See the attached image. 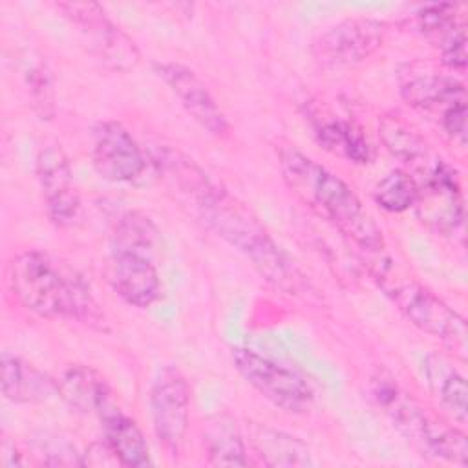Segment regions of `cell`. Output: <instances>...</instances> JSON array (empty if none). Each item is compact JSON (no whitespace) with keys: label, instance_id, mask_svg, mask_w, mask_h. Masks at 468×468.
Listing matches in <instances>:
<instances>
[{"label":"cell","instance_id":"6da1fadb","mask_svg":"<svg viewBox=\"0 0 468 468\" xmlns=\"http://www.w3.org/2000/svg\"><path fill=\"white\" fill-rule=\"evenodd\" d=\"M177 201L230 247L241 252L267 283L289 294L311 291L305 276L271 238L260 219L245 203L212 183L208 176H205V179L201 177L199 183L194 185L190 192L179 196Z\"/></svg>","mask_w":468,"mask_h":468},{"label":"cell","instance_id":"7a4b0ae2","mask_svg":"<svg viewBox=\"0 0 468 468\" xmlns=\"http://www.w3.org/2000/svg\"><path fill=\"white\" fill-rule=\"evenodd\" d=\"M278 163L287 186L305 205L333 223L358 250L384 256L380 227L344 179L292 146L280 150Z\"/></svg>","mask_w":468,"mask_h":468},{"label":"cell","instance_id":"3957f363","mask_svg":"<svg viewBox=\"0 0 468 468\" xmlns=\"http://www.w3.org/2000/svg\"><path fill=\"white\" fill-rule=\"evenodd\" d=\"M9 287L15 298L44 318H68L99 324L102 314L82 276L46 250L29 249L9 263Z\"/></svg>","mask_w":468,"mask_h":468},{"label":"cell","instance_id":"277c9868","mask_svg":"<svg viewBox=\"0 0 468 468\" xmlns=\"http://www.w3.org/2000/svg\"><path fill=\"white\" fill-rule=\"evenodd\" d=\"M369 393L389 422L422 453L464 466L468 463L466 435L430 417L422 406L384 371L369 378Z\"/></svg>","mask_w":468,"mask_h":468},{"label":"cell","instance_id":"5b68a950","mask_svg":"<svg viewBox=\"0 0 468 468\" xmlns=\"http://www.w3.org/2000/svg\"><path fill=\"white\" fill-rule=\"evenodd\" d=\"M369 269L378 287L410 324L466 358V322L455 309L417 280L393 276L388 258Z\"/></svg>","mask_w":468,"mask_h":468},{"label":"cell","instance_id":"8992f818","mask_svg":"<svg viewBox=\"0 0 468 468\" xmlns=\"http://www.w3.org/2000/svg\"><path fill=\"white\" fill-rule=\"evenodd\" d=\"M57 9L71 22L88 53L112 71H130L139 64L135 42L95 2H58Z\"/></svg>","mask_w":468,"mask_h":468},{"label":"cell","instance_id":"52a82bcc","mask_svg":"<svg viewBox=\"0 0 468 468\" xmlns=\"http://www.w3.org/2000/svg\"><path fill=\"white\" fill-rule=\"evenodd\" d=\"M415 165V207L420 221L439 234H455L464 223V201L455 170L430 152Z\"/></svg>","mask_w":468,"mask_h":468},{"label":"cell","instance_id":"ba28073f","mask_svg":"<svg viewBox=\"0 0 468 468\" xmlns=\"http://www.w3.org/2000/svg\"><path fill=\"white\" fill-rule=\"evenodd\" d=\"M232 362L239 375L276 408L289 413H302L311 406L314 391L296 371L249 347H232Z\"/></svg>","mask_w":468,"mask_h":468},{"label":"cell","instance_id":"9c48e42d","mask_svg":"<svg viewBox=\"0 0 468 468\" xmlns=\"http://www.w3.org/2000/svg\"><path fill=\"white\" fill-rule=\"evenodd\" d=\"M386 24L375 18H347L324 31L313 44L322 69L342 71L369 58L384 42Z\"/></svg>","mask_w":468,"mask_h":468},{"label":"cell","instance_id":"30bf717a","mask_svg":"<svg viewBox=\"0 0 468 468\" xmlns=\"http://www.w3.org/2000/svg\"><path fill=\"white\" fill-rule=\"evenodd\" d=\"M150 410L155 437L166 452L177 455L188 430L190 388L176 366L157 373L150 391Z\"/></svg>","mask_w":468,"mask_h":468},{"label":"cell","instance_id":"8fae6325","mask_svg":"<svg viewBox=\"0 0 468 468\" xmlns=\"http://www.w3.org/2000/svg\"><path fill=\"white\" fill-rule=\"evenodd\" d=\"M37 179L49 219L57 227H71L80 218V196L68 155L58 143H46L37 154Z\"/></svg>","mask_w":468,"mask_h":468},{"label":"cell","instance_id":"7c38bea8","mask_svg":"<svg viewBox=\"0 0 468 468\" xmlns=\"http://www.w3.org/2000/svg\"><path fill=\"white\" fill-rule=\"evenodd\" d=\"M91 161L97 174L112 183H135L146 172V155L133 135L115 121L93 130Z\"/></svg>","mask_w":468,"mask_h":468},{"label":"cell","instance_id":"4fadbf2b","mask_svg":"<svg viewBox=\"0 0 468 468\" xmlns=\"http://www.w3.org/2000/svg\"><path fill=\"white\" fill-rule=\"evenodd\" d=\"M157 77L177 97L186 113L210 135L227 137L230 124L227 115L205 86V82L186 66L177 62H155Z\"/></svg>","mask_w":468,"mask_h":468},{"label":"cell","instance_id":"5bb4252c","mask_svg":"<svg viewBox=\"0 0 468 468\" xmlns=\"http://www.w3.org/2000/svg\"><path fill=\"white\" fill-rule=\"evenodd\" d=\"M104 274L115 294L132 307H150L161 296V278L148 254L112 250Z\"/></svg>","mask_w":468,"mask_h":468},{"label":"cell","instance_id":"9a60e30c","mask_svg":"<svg viewBox=\"0 0 468 468\" xmlns=\"http://www.w3.org/2000/svg\"><path fill=\"white\" fill-rule=\"evenodd\" d=\"M57 393L75 411L102 417L115 408L108 380L84 364L68 366L57 378Z\"/></svg>","mask_w":468,"mask_h":468},{"label":"cell","instance_id":"2e32d148","mask_svg":"<svg viewBox=\"0 0 468 468\" xmlns=\"http://www.w3.org/2000/svg\"><path fill=\"white\" fill-rule=\"evenodd\" d=\"M400 93L415 108L433 110L446 108L457 101H464V86L448 75L437 73L419 62L408 64L400 71Z\"/></svg>","mask_w":468,"mask_h":468},{"label":"cell","instance_id":"e0dca14e","mask_svg":"<svg viewBox=\"0 0 468 468\" xmlns=\"http://www.w3.org/2000/svg\"><path fill=\"white\" fill-rule=\"evenodd\" d=\"M0 384L4 397L16 404H38L58 395L57 380L9 353H4L0 358Z\"/></svg>","mask_w":468,"mask_h":468},{"label":"cell","instance_id":"ac0fdd59","mask_svg":"<svg viewBox=\"0 0 468 468\" xmlns=\"http://www.w3.org/2000/svg\"><path fill=\"white\" fill-rule=\"evenodd\" d=\"M249 444L269 466L307 468L313 466L311 450L298 437L261 422H247Z\"/></svg>","mask_w":468,"mask_h":468},{"label":"cell","instance_id":"d6986e66","mask_svg":"<svg viewBox=\"0 0 468 468\" xmlns=\"http://www.w3.org/2000/svg\"><path fill=\"white\" fill-rule=\"evenodd\" d=\"M104 430V442L122 466H148L152 464L148 442L133 419L113 408L101 417Z\"/></svg>","mask_w":468,"mask_h":468},{"label":"cell","instance_id":"ffe728a7","mask_svg":"<svg viewBox=\"0 0 468 468\" xmlns=\"http://www.w3.org/2000/svg\"><path fill=\"white\" fill-rule=\"evenodd\" d=\"M424 371L431 391L444 410H448L455 420L464 424L468 417V389L464 377L439 355H430L426 358Z\"/></svg>","mask_w":468,"mask_h":468},{"label":"cell","instance_id":"44dd1931","mask_svg":"<svg viewBox=\"0 0 468 468\" xmlns=\"http://www.w3.org/2000/svg\"><path fill=\"white\" fill-rule=\"evenodd\" d=\"M314 133L324 148L346 157L351 163L366 165L373 157L371 144L367 143L360 126H356L353 121L340 117H318L314 122Z\"/></svg>","mask_w":468,"mask_h":468},{"label":"cell","instance_id":"7402d4cb","mask_svg":"<svg viewBox=\"0 0 468 468\" xmlns=\"http://www.w3.org/2000/svg\"><path fill=\"white\" fill-rule=\"evenodd\" d=\"M207 457L216 466H247V453L241 431L227 415H216L205 430Z\"/></svg>","mask_w":468,"mask_h":468},{"label":"cell","instance_id":"603a6c76","mask_svg":"<svg viewBox=\"0 0 468 468\" xmlns=\"http://www.w3.org/2000/svg\"><path fill=\"white\" fill-rule=\"evenodd\" d=\"M157 234V227L148 216L137 210H128L115 221L112 230V250L152 256Z\"/></svg>","mask_w":468,"mask_h":468},{"label":"cell","instance_id":"cb8c5ba5","mask_svg":"<svg viewBox=\"0 0 468 468\" xmlns=\"http://www.w3.org/2000/svg\"><path fill=\"white\" fill-rule=\"evenodd\" d=\"M378 130L386 148L406 163L415 165L428 154L424 141L399 115H384Z\"/></svg>","mask_w":468,"mask_h":468},{"label":"cell","instance_id":"d4e9b609","mask_svg":"<svg viewBox=\"0 0 468 468\" xmlns=\"http://www.w3.org/2000/svg\"><path fill=\"white\" fill-rule=\"evenodd\" d=\"M373 196L380 208L393 214L404 212L417 201L415 177L404 170H393L378 181Z\"/></svg>","mask_w":468,"mask_h":468},{"label":"cell","instance_id":"484cf974","mask_svg":"<svg viewBox=\"0 0 468 468\" xmlns=\"http://www.w3.org/2000/svg\"><path fill=\"white\" fill-rule=\"evenodd\" d=\"M27 88L33 110L40 119L49 121L55 115V90L46 64H37L27 71Z\"/></svg>","mask_w":468,"mask_h":468},{"label":"cell","instance_id":"4316f807","mask_svg":"<svg viewBox=\"0 0 468 468\" xmlns=\"http://www.w3.org/2000/svg\"><path fill=\"white\" fill-rule=\"evenodd\" d=\"M417 22L422 33L439 35L444 38L455 27L463 26L457 20V5L453 4H431L417 13Z\"/></svg>","mask_w":468,"mask_h":468},{"label":"cell","instance_id":"83f0119b","mask_svg":"<svg viewBox=\"0 0 468 468\" xmlns=\"http://www.w3.org/2000/svg\"><path fill=\"white\" fill-rule=\"evenodd\" d=\"M441 60L450 69L463 71L466 68V35L464 26L455 27L444 38H441Z\"/></svg>","mask_w":468,"mask_h":468},{"label":"cell","instance_id":"f1b7e54d","mask_svg":"<svg viewBox=\"0 0 468 468\" xmlns=\"http://www.w3.org/2000/svg\"><path fill=\"white\" fill-rule=\"evenodd\" d=\"M441 124L444 132L457 141L461 146L466 143V99L457 101L442 110L441 115Z\"/></svg>","mask_w":468,"mask_h":468}]
</instances>
